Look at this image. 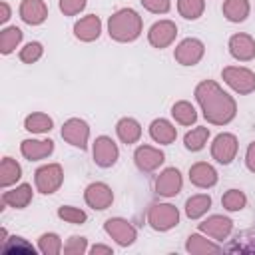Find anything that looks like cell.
I'll return each instance as SVG.
<instances>
[{
  "mask_svg": "<svg viewBox=\"0 0 255 255\" xmlns=\"http://www.w3.org/2000/svg\"><path fill=\"white\" fill-rule=\"evenodd\" d=\"M64 183V169L60 163H44L34 171V185L42 195L56 193Z\"/></svg>",
  "mask_w": 255,
  "mask_h": 255,
  "instance_id": "3957f363",
  "label": "cell"
},
{
  "mask_svg": "<svg viewBox=\"0 0 255 255\" xmlns=\"http://www.w3.org/2000/svg\"><path fill=\"white\" fill-rule=\"evenodd\" d=\"M209 139V128L205 126H197L193 129H189L185 135H183V145L187 151H201L205 147Z\"/></svg>",
  "mask_w": 255,
  "mask_h": 255,
  "instance_id": "4dcf8cb0",
  "label": "cell"
},
{
  "mask_svg": "<svg viewBox=\"0 0 255 255\" xmlns=\"http://www.w3.org/2000/svg\"><path fill=\"white\" fill-rule=\"evenodd\" d=\"M52 128H54V120L44 112H34L24 120V129H28L30 133H48Z\"/></svg>",
  "mask_w": 255,
  "mask_h": 255,
  "instance_id": "f546056e",
  "label": "cell"
},
{
  "mask_svg": "<svg viewBox=\"0 0 255 255\" xmlns=\"http://www.w3.org/2000/svg\"><path fill=\"white\" fill-rule=\"evenodd\" d=\"M0 249H2V253H18V251H24V253H34V251H36L32 243H28L24 237H18V235L8 237V239H6V241L0 245Z\"/></svg>",
  "mask_w": 255,
  "mask_h": 255,
  "instance_id": "d590c367",
  "label": "cell"
},
{
  "mask_svg": "<svg viewBox=\"0 0 255 255\" xmlns=\"http://www.w3.org/2000/svg\"><path fill=\"white\" fill-rule=\"evenodd\" d=\"M221 205L227 211H241L247 205V195L241 189H227L221 197Z\"/></svg>",
  "mask_w": 255,
  "mask_h": 255,
  "instance_id": "836d02e7",
  "label": "cell"
},
{
  "mask_svg": "<svg viewBox=\"0 0 255 255\" xmlns=\"http://www.w3.org/2000/svg\"><path fill=\"white\" fill-rule=\"evenodd\" d=\"M92 153H94L96 165H100V167H104V169L116 165L118 159H120V147H118V143H116L110 135H100V137H96L94 147H92Z\"/></svg>",
  "mask_w": 255,
  "mask_h": 255,
  "instance_id": "9c48e42d",
  "label": "cell"
},
{
  "mask_svg": "<svg viewBox=\"0 0 255 255\" xmlns=\"http://www.w3.org/2000/svg\"><path fill=\"white\" fill-rule=\"evenodd\" d=\"M203 54H205V44L199 38H183L175 46V50H173V58L181 66H195V64H199Z\"/></svg>",
  "mask_w": 255,
  "mask_h": 255,
  "instance_id": "ba28073f",
  "label": "cell"
},
{
  "mask_svg": "<svg viewBox=\"0 0 255 255\" xmlns=\"http://www.w3.org/2000/svg\"><path fill=\"white\" fill-rule=\"evenodd\" d=\"M38 251L44 253V255H58L64 251V245H62V239L58 233H42L40 239H38Z\"/></svg>",
  "mask_w": 255,
  "mask_h": 255,
  "instance_id": "d6a6232c",
  "label": "cell"
},
{
  "mask_svg": "<svg viewBox=\"0 0 255 255\" xmlns=\"http://www.w3.org/2000/svg\"><path fill=\"white\" fill-rule=\"evenodd\" d=\"M6 239H8V231H6V227H0V245H2Z\"/></svg>",
  "mask_w": 255,
  "mask_h": 255,
  "instance_id": "ee69618b",
  "label": "cell"
},
{
  "mask_svg": "<svg viewBox=\"0 0 255 255\" xmlns=\"http://www.w3.org/2000/svg\"><path fill=\"white\" fill-rule=\"evenodd\" d=\"M62 137L74 145V147H80V149H86L88 147V139H90V126L86 120L82 118H70L64 122L62 126Z\"/></svg>",
  "mask_w": 255,
  "mask_h": 255,
  "instance_id": "7c38bea8",
  "label": "cell"
},
{
  "mask_svg": "<svg viewBox=\"0 0 255 255\" xmlns=\"http://www.w3.org/2000/svg\"><path fill=\"white\" fill-rule=\"evenodd\" d=\"M165 161V153L159 149V147H153V145H137L135 151H133V163L139 171H155L163 165Z\"/></svg>",
  "mask_w": 255,
  "mask_h": 255,
  "instance_id": "4fadbf2b",
  "label": "cell"
},
{
  "mask_svg": "<svg viewBox=\"0 0 255 255\" xmlns=\"http://www.w3.org/2000/svg\"><path fill=\"white\" fill-rule=\"evenodd\" d=\"M183 187V177L177 167H165L155 177V193L161 197H175Z\"/></svg>",
  "mask_w": 255,
  "mask_h": 255,
  "instance_id": "5bb4252c",
  "label": "cell"
},
{
  "mask_svg": "<svg viewBox=\"0 0 255 255\" xmlns=\"http://www.w3.org/2000/svg\"><path fill=\"white\" fill-rule=\"evenodd\" d=\"M32 197H34L32 185L30 183H20V185L2 193V205L14 207V209H24L32 203Z\"/></svg>",
  "mask_w": 255,
  "mask_h": 255,
  "instance_id": "44dd1931",
  "label": "cell"
},
{
  "mask_svg": "<svg viewBox=\"0 0 255 255\" xmlns=\"http://www.w3.org/2000/svg\"><path fill=\"white\" fill-rule=\"evenodd\" d=\"M104 231L120 245V247H129L137 239V229L124 217H110L104 223Z\"/></svg>",
  "mask_w": 255,
  "mask_h": 255,
  "instance_id": "52a82bcc",
  "label": "cell"
},
{
  "mask_svg": "<svg viewBox=\"0 0 255 255\" xmlns=\"http://www.w3.org/2000/svg\"><path fill=\"white\" fill-rule=\"evenodd\" d=\"M88 0H60L58 6H60V12L64 16H76L80 14L84 8H86Z\"/></svg>",
  "mask_w": 255,
  "mask_h": 255,
  "instance_id": "f35d334b",
  "label": "cell"
},
{
  "mask_svg": "<svg viewBox=\"0 0 255 255\" xmlns=\"http://www.w3.org/2000/svg\"><path fill=\"white\" fill-rule=\"evenodd\" d=\"M203 118L213 124V126H227L235 120L237 116V104L233 96H229L217 82L213 80H203L195 86L193 92Z\"/></svg>",
  "mask_w": 255,
  "mask_h": 255,
  "instance_id": "6da1fadb",
  "label": "cell"
},
{
  "mask_svg": "<svg viewBox=\"0 0 255 255\" xmlns=\"http://www.w3.org/2000/svg\"><path fill=\"white\" fill-rule=\"evenodd\" d=\"M245 165L251 173H255V141H251L247 145V151H245Z\"/></svg>",
  "mask_w": 255,
  "mask_h": 255,
  "instance_id": "60d3db41",
  "label": "cell"
},
{
  "mask_svg": "<svg viewBox=\"0 0 255 255\" xmlns=\"http://www.w3.org/2000/svg\"><path fill=\"white\" fill-rule=\"evenodd\" d=\"M58 217L66 223H72V225H84L88 221V213L80 207H74V205H62L58 207Z\"/></svg>",
  "mask_w": 255,
  "mask_h": 255,
  "instance_id": "e575fe53",
  "label": "cell"
},
{
  "mask_svg": "<svg viewBox=\"0 0 255 255\" xmlns=\"http://www.w3.org/2000/svg\"><path fill=\"white\" fill-rule=\"evenodd\" d=\"M18 14L28 26H40L48 18V6L44 0H22Z\"/></svg>",
  "mask_w": 255,
  "mask_h": 255,
  "instance_id": "ac0fdd59",
  "label": "cell"
},
{
  "mask_svg": "<svg viewBox=\"0 0 255 255\" xmlns=\"http://www.w3.org/2000/svg\"><path fill=\"white\" fill-rule=\"evenodd\" d=\"M20 153L30 161L46 159L54 153V141L52 139H24L20 143Z\"/></svg>",
  "mask_w": 255,
  "mask_h": 255,
  "instance_id": "ffe728a7",
  "label": "cell"
},
{
  "mask_svg": "<svg viewBox=\"0 0 255 255\" xmlns=\"http://www.w3.org/2000/svg\"><path fill=\"white\" fill-rule=\"evenodd\" d=\"M149 137H151L155 143H159V145H169V143H173L175 137H177V128H175L169 120L157 118V120H153V122L149 124Z\"/></svg>",
  "mask_w": 255,
  "mask_h": 255,
  "instance_id": "7402d4cb",
  "label": "cell"
},
{
  "mask_svg": "<svg viewBox=\"0 0 255 255\" xmlns=\"http://www.w3.org/2000/svg\"><path fill=\"white\" fill-rule=\"evenodd\" d=\"M221 78L233 92L241 96L255 92V72L245 66H225L221 70Z\"/></svg>",
  "mask_w": 255,
  "mask_h": 255,
  "instance_id": "5b68a950",
  "label": "cell"
},
{
  "mask_svg": "<svg viewBox=\"0 0 255 255\" xmlns=\"http://www.w3.org/2000/svg\"><path fill=\"white\" fill-rule=\"evenodd\" d=\"M175 38H177V26L171 20H157L147 30V42L157 50L171 46L175 42Z\"/></svg>",
  "mask_w": 255,
  "mask_h": 255,
  "instance_id": "8fae6325",
  "label": "cell"
},
{
  "mask_svg": "<svg viewBox=\"0 0 255 255\" xmlns=\"http://www.w3.org/2000/svg\"><path fill=\"white\" fill-rule=\"evenodd\" d=\"M217 169L207 161H197L189 167V181L199 189H209L217 183Z\"/></svg>",
  "mask_w": 255,
  "mask_h": 255,
  "instance_id": "e0dca14e",
  "label": "cell"
},
{
  "mask_svg": "<svg viewBox=\"0 0 255 255\" xmlns=\"http://www.w3.org/2000/svg\"><path fill=\"white\" fill-rule=\"evenodd\" d=\"M179 223V211L171 203H151L147 209V225L153 231H169Z\"/></svg>",
  "mask_w": 255,
  "mask_h": 255,
  "instance_id": "277c9868",
  "label": "cell"
},
{
  "mask_svg": "<svg viewBox=\"0 0 255 255\" xmlns=\"http://www.w3.org/2000/svg\"><path fill=\"white\" fill-rule=\"evenodd\" d=\"M90 253H92V255H112V253H114V249H112L110 245L96 243V245H92V247H90Z\"/></svg>",
  "mask_w": 255,
  "mask_h": 255,
  "instance_id": "b9f144b4",
  "label": "cell"
},
{
  "mask_svg": "<svg viewBox=\"0 0 255 255\" xmlns=\"http://www.w3.org/2000/svg\"><path fill=\"white\" fill-rule=\"evenodd\" d=\"M84 201L88 207L96 209V211H104L108 207H112L114 203V191L108 183L104 181H94L84 189Z\"/></svg>",
  "mask_w": 255,
  "mask_h": 255,
  "instance_id": "30bf717a",
  "label": "cell"
},
{
  "mask_svg": "<svg viewBox=\"0 0 255 255\" xmlns=\"http://www.w3.org/2000/svg\"><path fill=\"white\" fill-rule=\"evenodd\" d=\"M0 10H2V14H0V22H2V24H6V22L10 20V16H12L10 4H8V2H0Z\"/></svg>",
  "mask_w": 255,
  "mask_h": 255,
  "instance_id": "7bdbcfd3",
  "label": "cell"
},
{
  "mask_svg": "<svg viewBox=\"0 0 255 255\" xmlns=\"http://www.w3.org/2000/svg\"><path fill=\"white\" fill-rule=\"evenodd\" d=\"M249 0H225L223 6H221V12L223 16L233 22V24H239V22H245L247 16H249Z\"/></svg>",
  "mask_w": 255,
  "mask_h": 255,
  "instance_id": "d4e9b609",
  "label": "cell"
},
{
  "mask_svg": "<svg viewBox=\"0 0 255 255\" xmlns=\"http://www.w3.org/2000/svg\"><path fill=\"white\" fill-rule=\"evenodd\" d=\"M102 34V20L96 14H88L74 24V36L80 42H94Z\"/></svg>",
  "mask_w": 255,
  "mask_h": 255,
  "instance_id": "d6986e66",
  "label": "cell"
},
{
  "mask_svg": "<svg viewBox=\"0 0 255 255\" xmlns=\"http://www.w3.org/2000/svg\"><path fill=\"white\" fill-rule=\"evenodd\" d=\"M139 2L151 14H167L171 8V0H139Z\"/></svg>",
  "mask_w": 255,
  "mask_h": 255,
  "instance_id": "ab89813d",
  "label": "cell"
},
{
  "mask_svg": "<svg viewBox=\"0 0 255 255\" xmlns=\"http://www.w3.org/2000/svg\"><path fill=\"white\" fill-rule=\"evenodd\" d=\"M143 20L133 8H120L108 20V34L112 40L128 44L141 36Z\"/></svg>",
  "mask_w": 255,
  "mask_h": 255,
  "instance_id": "7a4b0ae2",
  "label": "cell"
},
{
  "mask_svg": "<svg viewBox=\"0 0 255 255\" xmlns=\"http://www.w3.org/2000/svg\"><path fill=\"white\" fill-rule=\"evenodd\" d=\"M237 149H239V141L233 133L229 131H221L213 137L211 141V157L221 163V165H229L235 155H237Z\"/></svg>",
  "mask_w": 255,
  "mask_h": 255,
  "instance_id": "8992f818",
  "label": "cell"
},
{
  "mask_svg": "<svg viewBox=\"0 0 255 255\" xmlns=\"http://www.w3.org/2000/svg\"><path fill=\"white\" fill-rule=\"evenodd\" d=\"M177 12L185 20H199L205 12V0H177Z\"/></svg>",
  "mask_w": 255,
  "mask_h": 255,
  "instance_id": "1f68e13d",
  "label": "cell"
},
{
  "mask_svg": "<svg viewBox=\"0 0 255 255\" xmlns=\"http://www.w3.org/2000/svg\"><path fill=\"white\" fill-rule=\"evenodd\" d=\"M116 133L120 137L122 143L126 145H131V143H137L139 137H141V126L135 118H122L118 120L116 124Z\"/></svg>",
  "mask_w": 255,
  "mask_h": 255,
  "instance_id": "603a6c76",
  "label": "cell"
},
{
  "mask_svg": "<svg viewBox=\"0 0 255 255\" xmlns=\"http://www.w3.org/2000/svg\"><path fill=\"white\" fill-rule=\"evenodd\" d=\"M86 251H88V239L82 235H72L64 245L66 255H84Z\"/></svg>",
  "mask_w": 255,
  "mask_h": 255,
  "instance_id": "74e56055",
  "label": "cell"
},
{
  "mask_svg": "<svg viewBox=\"0 0 255 255\" xmlns=\"http://www.w3.org/2000/svg\"><path fill=\"white\" fill-rule=\"evenodd\" d=\"M42 54H44V46H42L40 42H28V44L20 50L18 58H20L24 64H36V62L42 58Z\"/></svg>",
  "mask_w": 255,
  "mask_h": 255,
  "instance_id": "8d00e7d4",
  "label": "cell"
},
{
  "mask_svg": "<svg viewBox=\"0 0 255 255\" xmlns=\"http://www.w3.org/2000/svg\"><path fill=\"white\" fill-rule=\"evenodd\" d=\"M185 251L191 253V255H207V253H219L221 245H217L211 237L207 239V235L191 233L185 241Z\"/></svg>",
  "mask_w": 255,
  "mask_h": 255,
  "instance_id": "cb8c5ba5",
  "label": "cell"
},
{
  "mask_svg": "<svg viewBox=\"0 0 255 255\" xmlns=\"http://www.w3.org/2000/svg\"><path fill=\"white\" fill-rule=\"evenodd\" d=\"M211 209V195L195 193L185 201V215L189 219H201Z\"/></svg>",
  "mask_w": 255,
  "mask_h": 255,
  "instance_id": "484cf974",
  "label": "cell"
},
{
  "mask_svg": "<svg viewBox=\"0 0 255 255\" xmlns=\"http://www.w3.org/2000/svg\"><path fill=\"white\" fill-rule=\"evenodd\" d=\"M22 38H24V32H22L18 26H6V28L0 32V52H2L4 56L12 54V52L20 46Z\"/></svg>",
  "mask_w": 255,
  "mask_h": 255,
  "instance_id": "f1b7e54d",
  "label": "cell"
},
{
  "mask_svg": "<svg viewBox=\"0 0 255 255\" xmlns=\"http://www.w3.org/2000/svg\"><path fill=\"white\" fill-rule=\"evenodd\" d=\"M20 177H22V167H20V163L16 161V159H12V157H4L2 159V163H0V185L2 187H10V185H14L16 181H20Z\"/></svg>",
  "mask_w": 255,
  "mask_h": 255,
  "instance_id": "83f0119b",
  "label": "cell"
},
{
  "mask_svg": "<svg viewBox=\"0 0 255 255\" xmlns=\"http://www.w3.org/2000/svg\"><path fill=\"white\" fill-rule=\"evenodd\" d=\"M171 116L179 126H191L197 122V110L193 108L191 102L187 100H179L171 106Z\"/></svg>",
  "mask_w": 255,
  "mask_h": 255,
  "instance_id": "4316f807",
  "label": "cell"
},
{
  "mask_svg": "<svg viewBox=\"0 0 255 255\" xmlns=\"http://www.w3.org/2000/svg\"><path fill=\"white\" fill-rule=\"evenodd\" d=\"M199 231L207 237H211L213 241H223L231 235L233 231V221L225 215H209L207 219H203L199 223Z\"/></svg>",
  "mask_w": 255,
  "mask_h": 255,
  "instance_id": "9a60e30c",
  "label": "cell"
},
{
  "mask_svg": "<svg viewBox=\"0 0 255 255\" xmlns=\"http://www.w3.org/2000/svg\"><path fill=\"white\" fill-rule=\"evenodd\" d=\"M227 48H229V54L239 62H251L255 58V40L249 34H243V32L233 34L229 38Z\"/></svg>",
  "mask_w": 255,
  "mask_h": 255,
  "instance_id": "2e32d148",
  "label": "cell"
}]
</instances>
